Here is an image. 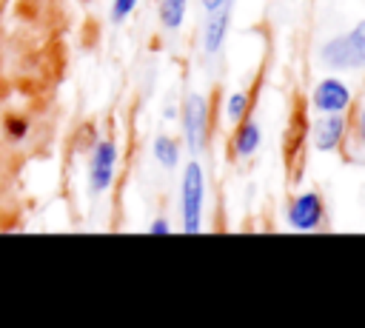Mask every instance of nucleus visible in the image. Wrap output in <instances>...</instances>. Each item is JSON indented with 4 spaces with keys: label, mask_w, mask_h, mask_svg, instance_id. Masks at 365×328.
<instances>
[{
    "label": "nucleus",
    "mask_w": 365,
    "mask_h": 328,
    "mask_svg": "<svg viewBox=\"0 0 365 328\" xmlns=\"http://www.w3.org/2000/svg\"><path fill=\"white\" fill-rule=\"evenodd\" d=\"M319 60L334 71L362 68L365 66V20H359L348 34L331 37L319 48Z\"/></svg>",
    "instance_id": "f257e3e1"
},
{
    "label": "nucleus",
    "mask_w": 365,
    "mask_h": 328,
    "mask_svg": "<svg viewBox=\"0 0 365 328\" xmlns=\"http://www.w3.org/2000/svg\"><path fill=\"white\" fill-rule=\"evenodd\" d=\"M202 203H205V177L200 163H188L182 171V185H180V211H182V231L197 234L200 231V217H202Z\"/></svg>",
    "instance_id": "f03ea898"
},
{
    "label": "nucleus",
    "mask_w": 365,
    "mask_h": 328,
    "mask_svg": "<svg viewBox=\"0 0 365 328\" xmlns=\"http://www.w3.org/2000/svg\"><path fill=\"white\" fill-rule=\"evenodd\" d=\"M182 134H185V143H188L191 154H200L202 145H205V134H208V103H205V97L191 94L185 100V108H182Z\"/></svg>",
    "instance_id": "7ed1b4c3"
},
{
    "label": "nucleus",
    "mask_w": 365,
    "mask_h": 328,
    "mask_svg": "<svg viewBox=\"0 0 365 328\" xmlns=\"http://www.w3.org/2000/svg\"><path fill=\"white\" fill-rule=\"evenodd\" d=\"M351 106V88L336 80V77H328L322 80L317 88H314V108L319 114H334V111H345Z\"/></svg>",
    "instance_id": "20e7f679"
},
{
    "label": "nucleus",
    "mask_w": 365,
    "mask_h": 328,
    "mask_svg": "<svg viewBox=\"0 0 365 328\" xmlns=\"http://www.w3.org/2000/svg\"><path fill=\"white\" fill-rule=\"evenodd\" d=\"M319 220H322V197L317 191L299 194L288 208V222L297 231H311L319 225Z\"/></svg>",
    "instance_id": "39448f33"
},
{
    "label": "nucleus",
    "mask_w": 365,
    "mask_h": 328,
    "mask_svg": "<svg viewBox=\"0 0 365 328\" xmlns=\"http://www.w3.org/2000/svg\"><path fill=\"white\" fill-rule=\"evenodd\" d=\"M114 163H117V148L114 143L103 140L97 143L94 154H91V171H88V183H91V191H106L111 185V177H114Z\"/></svg>",
    "instance_id": "423d86ee"
},
{
    "label": "nucleus",
    "mask_w": 365,
    "mask_h": 328,
    "mask_svg": "<svg viewBox=\"0 0 365 328\" xmlns=\"http://www.w3.org/2000/svg\"><path fill=\"white\" fill-rule=\"evenodd\" d=\"M345 134V111H334V114H322L314 123V145L319 151H334L339 145Z\"/></svg>",
    "instance_id": "0eeeda50"
},
{
    "label": "nucleus",
    "mask_w": 365,
    "mask_h": 328,
    "mask_svg": "<svg viewBox=\"0 0 365 328\" xmlns=\"http://www.w3.org/2000/svg\"><path fill=\"white\" fill-rule=\"evenodd\" d=\"M228 20H231V3L228 0L208 11L205 31H202V48H205V54H214L222 46L225 31H228Z\"/></svg>",
    "instance_id": "6e6552de"
},
{
    "label": "nucleus",
    "mask_w": 365,
    "mask_h": 328,
    "mask_svg": "<svg viewBox=\"0 0 365 328\" xmlns=\"http://www.w3.org/2000/svg\"><path fill=\"white\" fill-rule=\"evenodd\" d=\"M259 140H262V131H259V125H257L254 120L242 123V125L237 128V137H234L237 154H240V157H251V154L259 148Z\"/></svg>",
    "instance_id": "1a4fd4ad"
},
{
    "label": "nucleus",
    "mask_w": 365,
    "mask_h": 328,
    "mask_svg": "<svg viewBox=\"0 0 365 328\" xmlns=\"http://www.w3.org/2000/svg\"><path fill=\"white\" fill-rule=\"evenodd\" d=\"M185 3L188 0H160V23L165 29H180L185 17Z\"/></svg>",
    "instance_id": "9d476101"
},
{
    "label": "nucleus",
    "mask_w": 365,
    "mask_h": 328,
    "mask_svg": "<svg viewBox=\"0 0 365 328\" xmlns=\"http://www.w3.org/2000/svg\"><path fill=\"white\" fill-rule=\"evenodd\" d=\"M154 157L160 160V165L174 168L177 160H180V148H177V143L171 137H157L154 140Z\"/></svg>",
    "instance_id": "9b49d317"
},
{
    "label": "nucleus",
    "mask_w": 365,
    "mask_h": 328,
    "mask_svg": "<svg viewBox=\"0 0 365 328\" xmlns=\"http://www.w3.org/2000/svg\"><path fill=\"white\" fill-rule=\"evenodd\" d=\"M245 108H248V94H242V91L231 94L228 103H225V114H228V120H242Z\"/></svg>",
    "instance_id": "f8f14e48"
},
{
    "label": "nucleus",
    "mask_w": 365,
    "mask_h": 328,
    "mask_svg": "<svg viewBox=\"0 0 365 328\" xmlns=\"http://www.w3.org/2000/svg\"><path fill=\"white\" fill-rule=\"evenodd\" d=\"M134 6H137V0H114V6H111V20H114V23H123V20L134 11Z\"/></svg>",
    "instance_id": "ddd939ff"
},
{
    "label": "nucleus",
    "mask_w": 365,
    "mask_h": 328,
    "mask_svg": "<svg viewBox=\"0 0 365 328\" xmlns=\"http://www.w3.org/2000/svg\"><path fill=\"white\" fill-rule=\"evenodd\" d=\"M9 134L23 137V134H26V123H23V120H9Z\"/></svg>",
    "instance_id": "4468645a"
},
{
    "label": "nucleus",
    "mask_w": 365,
    "mask_h": 328,
    "mask_svg": "<svg viewBox=\"0 0 365 328\" xmlns=\"http://www.w3.org/2000/svg\"><path fill=\"white\" fill-rule=\"evenodd\" d=\"M148 231H151V234H168V222H165V220H154Z\"/></svg>",
    "instance_id": "2eb2a0df"
},
{
    "label": "nucleus",
    "mask_w": 365,
    "mask_h": 328,
    "mask_svg": "<svg viewBox=\"0 0 365 328\" xmlns=\"http://www.w3.org/2000/svg\"><path fill=\"white\" fill-rule=\"evenodd\" d=\"M356 131H359V137H362V143H365V106H362V111H359V123H356Z\"/></svg>",
    "instance_id": "dca6fc26"
},
{
    "label": "nucleus",
    "mask_w": 365,
    "mask_h": 328,
    "mask_svg": "<svg viewBox=\"0 0 365 328\" xmlns=\"http://www.w3.org/2000/svg\"><path fill=\"white\" fill-rule=\"evenodd\" d=\"M220 3H225V0H202V6H205V11H211V9H217Z\"/></svg>",
    "instance_id": "f3484780"
}]
</instances>
